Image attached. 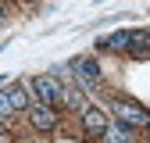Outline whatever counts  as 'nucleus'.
I'll return each mask as SVG.
<instances>
[{
  "instance_id": "0eeeda50",
  "label": "nucleus",
  "mask_w": 150,
  "mask_h": 143,
  "mask_svg": "<svg viewBox=\"0 0 150 143\" xmlns=\"http://www.w3.org/2000/svg\"><path fill=\"white\" fill-rule=\"evenodd\" d=\"M125 139H132V125L115 118V122H107V129H104V143H125Z\"/></svg>"
},
{
  "instance_id": "20e7f679",
  "label": "nucleus",
  "mask_w": 150,
  "mask_h": 143,
  "mask_svg": "<svg viewBox=\"0 0 150 143\" xmlns=\"http://www.w3.org/2000/svg\"><path fill=\"white\" fill-rule=\"evenodd\" d=\"M29 122H32V129H57V111H54L50 104H40L36 100L32 107H29Z\"/></svg>"
},
{
  "instance_id": "f03ea898",
  "label": "nucleus",
  "mask_w": 150,
  "mask_h": 143,
  "mask_svg": "<svg viewBox=\"0 0 150 143\" xmlns=\"http://www.w3.org/2000/svg\"><path fill=\"white\" fill-rule=\"evenodd\" d=\"M111 115H115V118H122V122H129L132 129H143V125H150V115L143 111L139 104L125 100V97H115V100H111Z\"/></svg>"
},
{
  "instance_id": "f8f14e48",
  "label": "nucleus",
  "mask_w": 150,
  "mask_h": 143,
  "mask_svg": "<svg viewBox=\"0 0 150 143\" xmlns=\"http://www.w3.org/2000/svg\"><path fill=\"white\" fill-rule=\"evenodd\" d=\"M146 40H150V29H146Z\"/></svg>"
},
{
  "instance_id": "f257e3e1",
  "label": "nucleus",
  "mask_w": 150,
  "mask_h": 143,
  "mask_svg": "<svg viewBox=\"0 0 150 143\" xmlns=\"http://www.w3.org/2000/svg\"><path fill=\"white\" fill-rule=\"evenodd\" d=\"M29 89L40 104H50V107L64 100V86L57 82V75H36V79H29Z\"/></svg>"
},
{
  "instance_id": "9d476101",
  "label": "nucleus",
  "mask_w": 150,
  "mask_h": 143,
  "mask_svg": "<svg viewBox=\"0 0 150 143\" xmlns=\"http://www.w3.org/2000/svg\"><path fill=\"white\" fill-rule=\"evenodd\" d=\"M4 18H7V7H4V4H0V25H4Z\"/></svg>"
},
{
  "instance_id": "39448f33",
  "label": "nucleus",
  "mask_w": 150,
  "mask_h": 143,
  "mask_svg": "<svg viewBox=\"0 0 150 143\" xmlns=\"http://www.w3.org/2000/svg\"><path fill=\"white\" fill-rule=\"evenodd\" d=\"M136 40V29H122V32H111V36H100L97 47L100 50H129Z\"/></svg>"
},
{
  "instance_id": "6e6552de",
  "label": "nucleus",
  "mask_w": 150,
  "mask_h": 143,
  "mask_svg": "<svg viewBox=\"0 0 150 143\" xmlns=\"http://www.w3.org/2000/svg\"><path fill=\"white\" fill-rule=\"evenodd\" d=\"M61 104H68V107H75V111L82 115L86 107H89V104H86V89H82L79 82H75V86H68V89H64V100H61Z\"/></svg>"
},
{
  "instance_id": "9b49d317",
  "label": "nucleus",
  "mask_w": 150,
  "mask_h": 143,
  "mask_svg": "<svg viewBox=\"0 0 150 143\" xmlns=\"http://www.w3.org/2000/svg\"><path fill=\"white\" fill-rule=\"evenodd\" d=\"M125 143H136V139H125Z\"/></svg>"
},
{
  "instance_id": "1a4fd4ad",
  "label": "nucleus",
  "mask_w": 150,
  "mask_h": 143,
  "mask_svg": "<svg viewBox=\"0 0 150 143\" xmlns=\"http://www.w3.org/2000/svg\"><path fill=\"white\" fill-rule=\"evenodd\" d=\"M11 115H18V111L11 107V100H7V93H0V122H7Z\"/></svg>"
},
{
  "instance_id": "423d86ee",
  "label": "nucleus",
  "mask_w": 150,
  "mask_h": 143,
  "mask_svg": "<svg viewBox=\"0 0 150 143\" xmlns=\"http://www.w3.org/2000/svg\"><path fill=\"white\" fill-rule=\"evenodd\" d=\"M107 122H111V118L100 111V107H86V111H82V129L93 132V136H100V132L107 129Z\"/></svg>"
},
{
  "instance_id": "7ed1b4c3",
  "label": "nucleus",
  "mask_w": 150,
  "mask_h": 143,
  "mask_svg": "<svg viewBox=\"0 0 150 143\" xmlns=\"http://www.w3.org/2000/svg\"><path fill=\"white\" fill-rule=\"evenodd\" d=\"M71 75H75V82H79L82 89L100 86V68H97L93 57H75V61H71Z\"/></svg>"
}]
</instances>
